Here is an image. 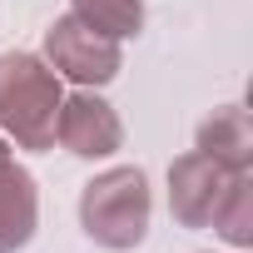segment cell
Masks as SVG:
<instances>
[{"instance_id":"6da1fadb","label":"cell","mask_w":253,"mask_h":253,"mask_svg":"<svg viewBox=\"0 0 253 253\" xmlns=\"http://www.w3.org/2000/svg\"><path fill=\"white\" fill-rule=\"evenodd\" d=\"M0 119L15 124L25 144H50L60 124V84L30 60L5 55L0 60Z\"/></svg>"},{"instance_id":"7a4b0ae2","label":"cell","mask_w":253,"mask_h":253,"mask_svg":"<svg viewBox=\"0 0 253 253\" xmlns=\"http://www.w3.org/2000/svg\"><path fill=\"white\" fill-rule=\"evenodd\" d=\"M144 218H149V194H144V174L139 169H119V174H104L99 184H89V194H84V228L99 243H109V248L139 243Z\"/></svg>"},{"instance_id":"3957f363","label":"cell","mask_w":253,"mask_h":253,"mask_svg":"<svg viewBox=\"0 0 253 253\" xmlns=\"http://www.w3.org/2000/svg\"><path fill=\"white\" fill-rule=\"evenodd\" d=\"M50 55L60 60V70H70L80 80H109L114 65H119L114 40L99 35V30H89L80 15H70V20H60L50 30Z\"/></svg>"},{"instance_id":"277c9868","label":"cell","mask_w":253,"mask_h":253,"mask_svg":"<svg viewBox=\"0 0 253 253\" xmlns=\"http://www.w3.org/2000/svg\"><path fill=\"white\" fill-rule=\"evenodd\" d=\"M55 134H60L75 154H109V149L119 144V124H114L109 104H99V99H75L70 114H60Z\"/></svg>"},{"instance_id":"5b68a950","label":"cell","mask_w":253,"mask_h":253,"mask_svg":"<svg viewBox=\"0 0 253 253\" xmlns=\"http://www.w3.org/2000/svg\"><path fill=\"white\" fill-rule=\"evenodd\" d=\"M30 223H35V194H30V179L15 174L10 164H0V248H15L30 238Z\"/></svg>"},{"instance_id":"8992f818","label":"cell","mask_w":253,"mask_h":253,"mask_svg":"<svg viewBox=\"0 0 253 253\" xmlns=\"http://www.w3.org/2000/svg\"><path fill=\"white\" fill-rule=\"evenodd\" d=\"M75 10L99 35H129V30H139V5H134V0H75Z\"/></svg>"},{"instance_id":"52a82bcc","label":"cell","mask_w":253,"mask_h":253,"mask_svg":"<svg viewBox=\"0 0 253 253\" xmlns=\"http://www.w3.org/2000/svg\"><path fill=\"white\" fill-rule=\"evenodd\" d=\"M0 164H5V154H0Z\"/></svg>"}]
</instances>
